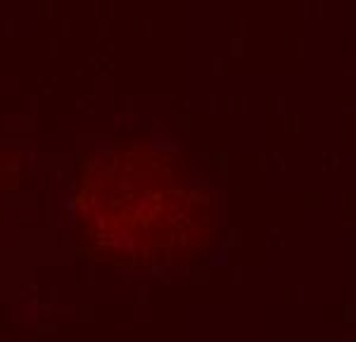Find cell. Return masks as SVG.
I'll return each instance as SVG.
<instances>
[{"label":"cell","mask_w":356,"mask_h":342,"mask_svg":"<svg viewBox=\"0 0 356 342\" xmlns=\"http://www.w3.org/2000/svg\"><path fill=\"white\" fill-rule=\"evenodd\" d=\"M76 221L86 250L97 259L157 269L183 264L211 243L216 202L178 155L134 142L88 162Z\"/></svg>","instance_id":"cell-1"}]
</instances>
